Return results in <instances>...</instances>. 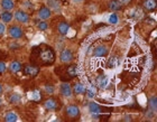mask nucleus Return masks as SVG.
Segmentation results:
<instances>
[{"mask_svg":"<svg viewBox=\"0 0 157 122\" xmlns=\"http://www.w3.org/2000/svg\"><path fill=\"white\" fill-rule=\"evenodd\" d=\"M8 34L13 39H19V38H21L24 36V31L19 26H11L8 29Z\"/></svg>","mask_w":157,"mask_h":122,"instance_id":"nucleus-3","label":"nucleus"},{"mask_svg":"<svg viewBox=\"0 0 157 122\" xmlns=\"http://www.w3.org/2000/svg\"><path fill=\"white\" fill-rule=\"evenodd\" d=\"M1 92H2V86H1V84H0V94H1Z\"/></svg>","mask_w":157,"mask_h":122,"instance_id":"nucleus-36","label":"nucleus"},{"mask_svg":"<svg viewBox=\"0 0 157 122\" xmlns=\"http://www.w3.org/2000/svg\"><path fill=\"white\" fill-rule=\"evenodd\" d=\"M20 101H21V96H20L19 94H17V93L11 94L9 98V102L13 103V104H18Z\"/></svg>","mask_w":157,"mask_h":122,"instance_id":"nucleus-25","label":"nucleus"},{"mask_svg":"<svg viewBox=\"0 0 157 122\" xmlns=\"http://www.w3.org/2000/svg\"><path fill=\"white\" fill-rule=\"evenodd\" d=\"M108 53H109L108 47L103 46V45H100V46L95 47L94 50H93V55H94L95 57H103Z\"/></svg>","mask_w":157,"mask_h":122,"instance_id":"nucleus-11","label":"nucleus"},{"mask_svg":"<svg viewBox=\"0 0 157 122\" xmlns=\"http://www.w3.org/2000/svg\"><path fill=\"white\" fill-rule=\"evenodd\" d=\"M54 91H55V89H54V86H53L52 84H51V85L47 84V85L44 86V92L47 93V94H53Z\"/></svg>","mask_w":157,"mask_h":122,"instance_id":"nucleus-28","label":"nucleus"},{"mask_svg":"<svg viewBox=\"0 0 157 122\" xmlns=\"http://www.w3.org/2000/svg\"><path fill=\"white\" fill-rule=\"evenodd\" d=\"M6 31V26H5V24L0 23V35H3Z\"/></svg>","mask_w":157,"mask_h":122,"instance_id":"nucleus-33","label":"nucleus"},{"mask_svg":"<svg viewBox=\"0 0 157 122\" xmlns=\"http://www.w3.org/2000/svg\"><path fill=\"white\" fill-rule=\"evenodd\" d=\"M29 99L34 102H39L42 100V93L38 90H34L32 92H29Z\"/></svg>","mask_w":157,"mask_h":122,"instance_id":"nucleus-17","label":"nucleus"},{"mask_svg":"<svg viewBox=\"0 0 157 122\" xmlns=\"http://www.w3.org/2000/svg\"><path fill=\"white\" fill-rule=\"evenodd\" d=\"M30 61L36 66L51 65L55 61V53L48 45L40 44L33 47L30 52Z\"/></svg>","mask_w":157,"mask_h":122,"instance_id":"nucleus-1","label":"nucleus"},{"mask_svg":"<svg viewBox=\"0 0 157 122\" xmlns=\"http://www.w3.org/2000/svg\"><path fill=\"white\" fill-rule=\"evenodd\" d=\"M148 108L151 110L156 111L157 110V98L156 96H151V99L148 100Z\"/></svg>","mask_w":157,"mask_h":122,"instance_id":"nucleus-24","label":"nucleus"},{"mask_svg":"<svg viewBox=\"0 0 157 122\" xmlns=\"http://www.w3.org/2000/svg\"><path fill=\"white\" fill-rule=\"evenodd\" d=\"M65 113L69 118H71V119H75V118H78V116H80V108L76 105L71 104V105H69L67 108H66Z\"/></svg>","mask_w":157,"mask_h":122,"instance_id":"nucleus-5","label":"nucleus"},{"mask_svg":"<svg viewBox=\"0 0 157 122\" xmlns=\"http://www.w3.org/2000/svg\"><path fill=\"white\" fill-rule=\"evenodd\" d=\"M5 121L7 122H16L18 121V116L13 112H8L5 116Z\"/></svg>","mask_w":157,"mask_h":122,"instance_id":"nucleus-22","label":"nucleus"},{"mask_svg":"<svg viewBox=\"0 0 157 122\" xmlns=\"http://www.w3.org/2000/svg\"><path fill=\"white\" fill-rule=\"evenodd\" d=\"M109 23L111 24V25H117L119 23V17L116 13H112L111 16L109 17Z\"/></svg>","mask_w":157,"mask_h":122,"instance_id":"nucleus-26","label":"nucleus"},{"mask_svg":"<svg viewBox=\"0 0 157 122\" xmlns=\"http://www.w3.org/2000/svg\"><path fill=\"white\" fill-rule=\"evenodd\" d=\"M23 69L25 75L29 76V77H35L39 73V67L36 65H34V64H27V65L24 66Z\"/></svg>","mask_w":157,"mask_h":122,"instance_id":"nucleus-2","label":"nucleus"},{"mask_svg":"<svg viewBox=\"0 0 157 122\" xmlns=\"http://www.w3.org/2000/svg\"><path fill=\"white\" fill-rule=\"evenodd\" d=\"M108 8L110 11H118L122 8V5L118 0H110L108 3Z\"/></svg>","mask_w":157,"mask_h":122,"instance_id":"nucleus-13","label":"nucleus"},{"mask_svg":"<svg viewBox=\"0 0 157 122\" xmlns=\"http://www.w3.org/2000/svg\"><path fill=\"white\" fill-rule=\"evenodd\" d=\"M21 68H23L21 64H20L19 62H17V61L13 62L9 66V69H10V72H11V73H18Z\"/></svg>","mask_w":157,"mask_h":122,"instance_id":"nucleus-20","label":"nucleus"},{"mask_svg":"<svg viewBox=\"0 0 157 122\" xmlns=\"http://www.w3.org/2000/svg\"><path fill=\"white\" fill-rule=\"evenodd\" d=\"M109 84V79L107 75H100L98 76L97 79V85L100 87V89H105Z\"/></svg>","mask_w":157,"mask_h":122,"instance_id":"nucleus-12","label":"nucleus"},{"mask_svg":"<svg viewBox=\"0 0 157 122\" xmlns=\"http://www.w3.org/2000/svg\"><path fill=\"white\" fill-rule=\"evenodd\" d=\"M37 28H38L39 30L44 31V30H46L48 28V25H47V23H45V21H39V23L37 24Z\"/></svg>","mask_w":157,"mask_h":122,"instance_id":"nucleus-29","label":"nucleus"},{"mask_svg":"<svg viewBox=\"0 0 157 122\" xmlns=\"http://www.w3.org/2000/svg\"><path fill=\"white\" fill-rule=\"evenodd\" d=\"M85 93H86V94H88V96L89 98H94V95H95V92L94 91H93V90L92 89H90L88 91V92H86V91H85Z\"/></svg>","mask_w":157,"mask_h":122,"instance_id":"nucleus-32","label":"nucleus"},{"mask_svg":"<svg viewBox=\"0 0 157 122\" xmlns=\"http://www.w3.org/2000/svg\"><path fill=\"white\" fill-rule=\"evenodd\" d=\"M44 106H45L46 110H48V111H56V110L59 109L61 103L59 102V100H56V99H48L45 101Z\"/></svg>","mask_w":157,"mask_h":122,"instance_id":"nucleus-4","label":"nucleus"},{"mask_svg":"<svg viewBox=\"0 0 157 122\" xmlns=\"http://www.w3.org/2000/svg\"><path fill=\"white\" fill-rule=\"evenodd\" d=\"M73 2H75V3H82L83 2V0H72Z\"/></svg>","mask_w":157,"mask_h":122,"instance_id":"nucleus-35","label":"nucleus"},{"mask_svg":"<svg viewBox=\"0 0 157 122\" xmlns=\"http://www.w3.org/2000/svg\"><path fill=\"white\" fill-rule=\"evenodd\" d=\"M66 74L69 76L70 79H73L76 76V66L75 65H70L67 68H66Z\"/></svg>","mask_w":157,"mask_h":122,"instance_id":"nucleus-21","label":"nucleus"},{"mask_svg":"<svg viewBox=\"0 0 157 122\" xmlns=\"http://www.w3.org/2000/svg\"><path fill=\"white\" fill-rule=\"evenodd\" d=\"M89 111L91 113L92 116H94V118H98L102 112V108L99 105L98 103L95 102H90L89 103Z\"/></svg>","mask_w":157,"mask_h":122,"instance_id":"nucleus-7","label":"nucleus"},{"mask_svg":"<svg viewBox=\"0 0 157 122\" xmlns=\"http://www.w3.org/2000/svg\"><path fill=\"white\" fill-rule=\"evenodd\" d=\"M85 87L83 84H81V83H75L74 85H73L72 87V92L73 93H75V94H83V93H85Z\"/></svg>","mask_w":157,"mask_h":122,"instance_id":"nucleus-18","label":"nucleus"},{"mask_svg":"<svg viewBox=\"0 0 157 122\" xmlns=\"http://www.w3.org/2000/svg\"><path fill=\"white\" fill-rule=\"evenodd\" d=\"M47 6L51 10L59 11L61 9V1L59 0H47Z\"/></svg>","mask_w":157,"mask_h":122,"instance_id":"nucleus-14","label":"nucleus"},{"mask_svg":"<svg viewBox=\"0 0 157 122\" xmlns=\"http://www.w3.org/2000/svg\"><path fill=\"white\" fill-rule=\"evenodd\" d=\"M108 65L110 68H112V67H116V66L118 65V58L116 56H112L110 60H109L108 62Z\"/></svg>","mask_w":157,"mask_h":122,"instance_id":"nucleus-27","label":"nucleus"},{"mask_svg":"<svg viewBox=\"0 0 157 122\" xmlns=\"http://www.w3.org/2000/svg\"><path fill=\"white\" fill-rule=\"evenodd\" d=\"M13 13H9V11H3L2 13H1V20H2L5 24H8L11 21V19H13Z\"/></svg>","mask_w":157,"mask_h":122,"instance_id":"nucleus-23","label":"nucleus"},{"mask_svg":"<svg viewBox=\"0 0 157 122\" xmlns=\"http://www.w3.org/2000/svg\"><path fill=\"white\" fill-rule=\"evenodd\" d=\"M59 91H61V94L65 98H70L72 95V86L70 85L69 83H62L61 84V87H59Z\"/></svg>","mask_w":157,"mask_h":122,"instance_id":"nucleus-9","label":"nucleus"},{"mask_svg":"<svg viewBox=\"0 0 157 122\" xmlns=\"http://www.w3.org/2000/svg\"><path fill=\"white\" fill-rule=\"evenodd\" d=\"M7 71V65L5 62H0V74H2Z\"/></svg>","mask_w":157,"mask_h":122,"instance_id":"nucleus-31","label":"nucleus"},{"mask_svg":"<svg viewBox=\"0 0 157 122\" xmlns=\"http://www.w3.org/2000/svg\"><path fill=\"white\" fill-rule=\"evenodd\" d=\"M0 5L5 10H11L15 7V1L13 0H1Z\"/></svg>","mask_w":157,"mask_h":122,"instance_id":"nucleus-19","label":"nucleus"},{"mask_svg":"<svg viewBox=\"0 0 157 122\" xmlns=\"http://www.w3.org/2000/svg\"><path fill=\"white\" fill-rule=\"evenodd\" d=\"M157 1L156 0H145L144 1V8L148 11H153L156 9Z\"/></svg>","mask_w":157,"mask_h":122,"instance_id":"nucleus-16","label":"nucleus"},{"mask_svg":"<svg viewBox=\"0 0 157 122\" xmlns=\"http://www.w3.org/2000/svg\"><path fill=\"white\" fill-rule=\"evenodd\" d=\"M0 102H1V101H0Z\"/></svg>","mask_w":157,"mask_h":122,"instance_id":"nucleus-37","label":"nucleus"},{"mask_svg":"<svg viewBox=\"0 0 157 122\" xmlns=\"http://www.w3.org/2000/svg\"><path fill=\"white\" fill-rule=\"evenodd\" d=\"M145 116H147L148 119H153L155 116V111L154 110H151V109H148L146 112H145Z\"/></svg>","mask_w":157,"mask_h":122,"instance_id":"nucleus-30","label":"nucleus"},{"mask_svg":"<svg viewBox=\"0 0 157 122\" xmlns=\"http://www.w3.org/2000/svg\"><path fill=\"white\" fill-rule=\"evenodd\" d=\"M15 18H16L17 21L20 24L29 23V16H28V13H25L24 10H17L16 13H15Z\"/></svg>","mask_w":157,"mask_h":122,"instance_id":"nucleus-6","label":"nucleus"},{"mask_svg":"<svg viewBox=\"0 0 157 122\" xmlns=\"http://www.w3.org/2000/svg\"><path fill=\"white\" fill-rule=\"evenodd\" d=\"M52 16V10L49 9L48 7L43 6L40 7V9L38 10V17L40 19H48L49 17Z\"/></svg>","mask_w":157,"mask_h":122,"instance_id":"nucleus-10","label":"nucleus"},{"mask_svg":"<svg viewBox=\"0 0 157 122\" xmlns=\"http://www.w3.org/2000/svg\"><path fill=\"white\" fill-rule=\"evenodd\" d=\"M119 2L122 5V6H126V5H129L131 2V0H118Z\"/></svg>","mask_w":157,"mask_h":122,"instance_id":"nucleus-34","label":"nucleus"},{"mask_svg":"<svg viewBox=\"0 0 157 122\" xmlns=\"http://www.w3.org/2000/svg\"><path fill=\"white\" fill-rule=\"evenodd\" d=\"M59 60L63 63H71L73 61V53L70 50H63L59 54Z\"/></svg>","mask_w":157,"mask_h":122,"instance_id":"nucleus-8","label":"nucleus"},{"mask_svg":"<svg viewBox=\"0 0 157 122\" xmlns=\"http://www.w3.org/2000/svg\"><path fill=\"white\" fill-rule=\"evenodd\" d=\"M57 30H59V33L61 34V35H66V34L69 33L70 30V25L67 23H65V21H62V23L59 24V26H57Z\"/></svg>","mask_w":157,"mask_h":122,"instance_id":"nucleus-15","label":"nucleus"}]
</instances>
